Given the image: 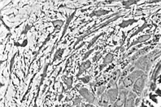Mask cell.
<instances>
[{
  "instance_id": "1",
  "label": "cell",
  "mask_w": 161,
  "mask_h": 107,
  "mask_svg": "<svg viewBox=\"0 0 161 107\" xmlns=\"http://www.w3.org/2000/svg\"><path fill=\"white\" fill-rule=\"evenodd\" d=\"M122 16L121 15H119V16H117V17H113V18H111L109 19V20H107L106 22H104V23H101L98 26H96V27H94V29L93 30H90V29H91V28H93V27H91V28H90V29H88V30L86 32V33H84L83 34H82V36H79V37H77V42H75V44H74V46H73V48H76V46H77V44H79L80 42H82V40L85 39L86 37H87L89 35H90V34H92L93 33H94V32H97V31L99 29V28H104V27H106V26L107 25H109L110 24L112 23L113 21H116L118 19L120 18H121Z\"/></svg>"
},
{
  "instance_id": "2",
  "label": "cell",
  "mask_w": 161,
  "mask_h": 107,
  "mask_svg": "<svg viewBox=\"0 0 161 107\" xmlns=\"http://www.w3.org/2000/svg\"><path fill=\"white\" fill-rule=\"evenodd\" d=\"M144 74H146V73H145L143 71L139 70V69H138V70L133 71V72H131L130 74L128 75L127 76L125 77L124 79H123V80H121V85L124 87V88H125V89H128L129 87L133 86V84L136 82V80H137L139 77L143 76Z\"/></svg>"
},
{
  "instance_id": "3",
  "label": "cell",
  "mask_w": 161,
  "mask_h": 107,
  "mask_svg": "<svg viewBox=\"0 0 161 107\" xmlns=\"http://www.w3.org/2000/svg\"><path fill=\"white\" fill-rule=\"evenodd\" d=\"M120 89V93H119V97L117 98V100L116 101V102L112 105V107H122L124 105L125 102V100L127 97L128 95V89H125L124 87L122 86L121 84L120 85L119 87Z\"/></svg>"
},
{
  "instance_id": "4",
  "label": "cell",
  "mask_w": 161,
  "mask_h": 107,
  "mask_svg": "<svg viewBox=\"0 0 161 107\" xmlns=\"http://www.w3.org/2000/svg\"><path fill=\"white\" fill-rule=\"evenodd\" d=\"M147 76L144 74L141 77H139L136 82L133 85V92L137 95L140 96L143 93V89H144L145 84H146V80H147Z\"/></svg>"
},
{
  "instance_id": "5",
  "label": "cell",
  "mask_w": 161,
  "mask_h": 107,
  "mask_svg": "<svg viewBox=\"0 0 161 107\" xmlns=\"http://www.w3.org/2000/svg\"><path fill=\"white\" fill-rule=\"evenodd\" d=\"M78 92H79V94L81 95V97L86 101H87L90 104H94L95 102V97L88 89H86V88H81Z\"/></svg>"
},
{
  "instance_id": "6",
  "label": "cell",
  "mask_w": 161,
  "mask_h": 107,
  "mask_svg": "<svg viewBox=\"0 0 161 107\" xmlns=\"http://www.w3.org/2000/svg\"><path fill=\"white\" fill-rule=\"evenodd\" d=\"M107 95H108V98L110 99V101H111V104H114L116 102V101L117 100V98L119 97V93H120V89L119 87H117V88H111V89H108L107 91Z\"/></svg>"
},
{
  "instance_id": "7",
  "label": "cell",
  "mask_w": 161,
  "mask_h": 107,
  "mask_svg": "<svg viewBox=\"0 0 161 107\" xmlns=\"http://www.w3.org/2000/svg\"><path fill=\"white\" fill-rule=\"evenodd\" d=\"M136 98H137V94H135L133 92H129L124 104V107H135Z\"/></svg>"
},
{
  "instance_id": "8",
  "label": "cell",
  "mask_w": 161,
  "mask_h": 107,
  "mask_svg": "<svg viewBox=\"0 0 161 107\" xmlns=\"http://www.w3.org/2000/svg\"><path fill=\"white\" fill-rule=\"evenodd\" d=\"M114 60V55L112 53H108L105 55V57L103 58V63L99 66V71H102L103 68H105L107 65H109L110 63H112Z\"/></svg>"
},
{
  "instance_id": "9",
  "label": "cell",
  "mask_w": 161,
  "mask_h": 107,
  "mask_svg": "<svg viewBox=\"0 0 161 107\" xmlns=\"http://www.w3.org/2000/svg\"><path fill=\"white\" fill-rule=\"evenodd\" d=\"M90 66H91L90 61V60L84 61V62L79 66V68H78L79 70H78V72H77V78H79V77L81 76H82V75L83 74L87 69H89V68H90Z\"/></svg>"
},
{
  "instance_id": "10",
  "label": "cell",
  "mask_w": 161,
  "mask_h": 107,
  "mask_svg": "<svg viewBox=\"0 0 161 107\" xmlns=\"http://www.w3.org/2000/svg\"><path fill=\"white\" fill-rule=\"evenodd\" d=\"M100 97V100L98 101V105L100 107H109V104L111 103V101H110L107 92L103 93Z\"/></svg>"
},
{
  "instance_id": "11",
  "label": "cell",
  "mask_w": 161,
  "mask_h": 107,
  "mask_svg": "<svg viewBox=\"0 0 161 107\" xmlns=\"http://www.w3.org/2000/svg\"><path fill=\"white\" fill-rule=\"evenodd\" d=\"M151 37V34H146V35H143V36H140V37H138L135 41H133V43H132L129 46H128V49H129L131 47L134 46L136 45L143 43V42H145L146 41H147V40H149Z\"/></svg>"
},
{
  "instance_id": "12",
  "label": "cell",
  "mask_w": 161,
  "mask_h": 107,
  "mask_svg": "<svg viewBox=\"0 0 161 107\" xmlns=\"http://www.w3.org/2000/svg\"><path fill=\"white\" fill-rule=\"evenodd\" d=\"M75 15H76V11H74V12H72V14L69 15V16L68 17V18H67V20H66L65 24H64V27H63V33H62V36H61L60 40H59V41H61V40L63 39V36L65 35L66 32H67V30H68V26H69V24H70L71 21L72 20V19L74 18Z\"/></svg>"
},
{
  "instance_id": "13",
  "label": "cell",
  "mask_w": 161,
  "mask_h": 107,
  "mask_svg": "<svg viewBox=\"0 0 161 107\" xmlns=\"http://www.w3.org/2000/svg\"><path fill=\"white\" fill-rule=\"evenodd\" d=\"M110 11L105 9H98V10H93L92 12L89 15L90 17H103L105 15L109 14Z\"/></svg>"
},
{
  "instance_id": "14",
  "label": "cell",
  "mask_w": 161,
  "mask_h": 107,
  "mask_svg": "<svg viewBox=\"0 0 161 107\" xmlns=\"http://www.w3.org/2000/svg\"><path fill=\"white\" fill-rule=\"evenodd\" d=\"M138 21V20H135V19H128V20H123L122 22H121V23L118 24V26H119L120 28H127V27H128V26L133 24L134 23H137Z\"/></svg>"
},
{
  "instance_id": "15",
  "label": "cell",
  "mask_w": 161,
  "mask_h": 107,
  "mask_svg": "<svg viewBox=\"0 0 161 107\" xmlns=\"http://www.w3.org/2000/svg\"><path fill=\"white\" fill-rule=\"evenodd\" d=\"M148 50H149V47H145V48H143V49L138 50L137 53L133 54V57H132V58H131V60L134 61V60H136V59H138V58H140L141 56L145 55V54L148 51Z\"/></svg>"
},
{
  "instance_id": "16",
  "label": "cell",
  "mask_w": 161,
  "mask_h": 107,
  "mask_svg": "<svg viewBox=\"0 0 161 107\" xmlns=\"http://www.w3.org/2000/svg\"><path fill=\"white\" fill-rule=\"evenodd\" d=\"M161 72V61L159 62L158 64L156 65L155 68V71L153 72V75H152L151 76V80L153 82L155 81V79H157V77L159 76V75L160 74Z\"/></svg>"
},
{
  "instance_id": "17",
  "label": "cell",
  "mask_w": 161,
  "mask_h": 107,
  "mask_svg": "<svg viewBox=\"0 0 161 107\" xmlns=\"http://www.w3.org/2000/svg\"><path fill=\"white\" fill-rule=\"evenodd\" d=\"M52 23L54 26V30L56 31L59 30L61 28V27L65 24L62 20H55L52 21Z\"/></svg>"
},
{
  "instance_id": "18",
  "label": "cell",
  "mask_w": 161,
  "mask_h": 107,
  "mask_svg": "<svg viewBox=\"0 0 161 107\" xmlns=\"http://www.w3.org/2000/svg\"><path fill=\"white\" fill-rule=\"evenodd\" d=\"M63 53H64V49H63V48H59V49L56 51L55 54H54V58H53V60H52V63L56 62V60H59V59L62 58Z\"/></svg>"
},
{
  "instance_id": "19",
  "label": "cell",
  "mask_w": 161,
  "mask_h": 107,
  "mask_svg": "<svg viewBox=\"0 0 161 107\" xmlns=\"http://www.w3.org/2000/svg\"><path fill=\"white\" fill-rule=\"evenodd\" d=\"M63 83L66 84L67 86V89L69 90V89H72V83H73V76H63Z\"/></svg>"
},
{
  "instance_id": "20",
  "label": "cell",
  "mask_w": 161,
  "mask_h": 107,
  "mask_svg": "<svg viewBox=\"0 0 161 107\" xmlns=\"http://www.w3.org/2000/svg\"><path fill=\"white\" fill-rule=\"evenodd\" d=\"M139 0H127V1H121L122 6H124L125 9H128L132 5L137 4Z\"/></svg>"
},
{
  "instance_id": "21",
  "label": "cell",
  "mask_w": 161,
  "mask_h": 107,
  "mask_svg": "<svg viewBox=\"0 0 161 107\" xmlns=\"http://www.w3.org/2000/svg\"><path fill=\"white\" fill-rule=\"evenodd\" d=\"M148 27H149V24H147V22H144L143 25L141 26V27H139V28H138V29H137V30H136L135 32H134V33H133V34H132V35L130 36V37H129V39H130V38H132V37L137 36L138 34V33H141V32H143V31L144 30L145 28H148Z\"/></svg>"
},
{
  "instance_id": "22",
  "label": "cell",
  "mask_w": 161,
  "mask_h": 107,
  "mask_svg": "<svg viewBox=\"0 0 161 107\" xmlns=\"http://www.w3.org/2000/svg\"><path fill=\"white\" fill-rule=\"evenodd\" d=\"M55 32H56V30H54L53 29V31H52V33H50L49 34H48V36H47V38H46V39H45V41L43 42H42V46H41L39 47V50H37V52H36V56L37 55V54H38L40 53V51H41V50H42V48H43V46H44L45 45H47V43L48 42H49L50 40H51V37H52V34H53L54 33H55Z\"/></svg>"
},
{
  "instance_id": "23",
  "label": "cell",
  "mask_w": 161,
  "mask_h": 107,
  "mask_svg": "<svg viewBox=\"0 0 161 107\" xmlns=\"http://www.w3.org/2000/svg\"><path fill=\"white\" fill-rule=\"evenodd\" d=\"M104 34H105V33H101L100 34H98V35L95 36V37H94L93 39L91 40L90 42L89 45H88V46H87L86 49L88 50H90V49L91 47L93 46L95 44V42H97V40H98V38H99V37H102V36H103V35H104Z\"/></svg>"
},
{
  "instance_id": "24",
  "label": "cell",
  "mask_w": 161,
  "mask_h": 107,
  "mask_svg": "<svg viewBox=\"0 0 161 107\" xmlns=\"http://www.w3.org/2000/svg\"><path fill=\"white\" fill-rule=\"evenodd\" d=\"M49 65H50V63H47V64L45 65L44 70H43V73H42V77H41V81H40V84H39V86H38V89H40V88H41V86H42V84H43V80H44L45 77L47 76V68H48Z\"/></svg>"
},
{
  "instance_id": "25",
  "label": "cell",
  "mask_w": 161,
  "mask_h": 107,
  "mask_svg": "<svg viewBox=\"0 0 161 107\" xmlns=\"http://www.w3.org/2000/svg\"><path fill=\"white\" fill-rule=\"evenodd\" d=\"M121 76V70L120 69H117V71H115L113 73H112V78L111 79L114 80V81H117L118 80L120 77Z\"/></svg>"
},
{
  "instance_id": "26",
  "label": "cell",
  "mask_w": 161,
  "mask_h": 107,
  "mask_svg": "<svg viewBox=\"0 0 161 107\" xmlns=\"http://www.w3.org/2000/svg\"><path fill=\"white\" fill-rule=\"evenodd\" d=\"M106 89H107V87L104 86V85H101V86L98 87V89H97V96L100 97L103 93H105Z\"/></svg>"
},
{
  "instance_id": "27",
  "label": "cell",
  "mask_w": 161,
  "mask_h": 107,
  "mask_svg": "<svg viewBox=\"0 0 161 107\" xmlns=\"http://www.w3.org/2000/svg\"><path fill=\"white\" fill-rule=\"evenodd\" d=\"M82 98H80V97H76V98L73 99V101H72V105L73 106H77V105H80V104H82Z\"/></svg>"
},
{
  "instance_id": "28",
  "label": "cell",
  "mask_w": 161,
  "mask_h": 107,
  "mask_svg": "<svg viewBox=\"0 0 161 107\" xmlns=\"http://www.w3.org/2000/svg\"><path fill=\"white\" fill-rule=\"evenodd\" d=\"M95 49H96V48H95ZM95 49H91V50H88V51H87L86 53L85 54L84 56L82 57V61H86L87 58H89L90 55H91V54L93 53V52L94 51V50H95Z\"/></svg>"
},
{
  "instance_id": "29",
  "label": "cell",
  "mask_w": 161,
  "mask_h": 107,
  "mask_svg": "<svg viewBox=\"0 0 161 107\" xmlns=\"http://www.w3.org/2000/svg\"><path fill=\"white\" fill-rule=\"evenodd\" d=\"M16 55H17V53H15L14 54H13V56H12V59H11V63H10V74H12V70H13V65H14V63H15V58H16Z\"/></svg>"
},
{
  "instance_id": "30",
  "label": "cell",
  "mask_w": 161,
  "mask_h": 107,
  "mask_svg": "<svg viewBox=\"0 0 161 107\" xmlns=\"http://www.w3.org/2000/svg\"><path fill=\"white\" fill-rule=\"evenodd\" d=\"M31 28H32V26H30L29 24H27L25 25V28L23 29V31L21 32V35L23 36L24 34H25V35H26V34H27V33H28L29 31L30 30Z\"/></svg>"
},
{
  "instance_id": "31",
  "label": "cell",
  "mask_w": 161,
  "mask_h": 107,
  "mask_svg": "<svg viewBox=\"0 0 161 107\" xmlns=\"http://www.w3.org/2000/svg\"><path fill=\"white\" fill-rule=\"evenodd\" d=\"M102 58V55H101V52L98 51L96 53V54L92 58V61H93V63H96V62H98L100 58Z\"/></svg>"
},
{
  "instance_id": "32",
  "label": "cell",
  "mask_w": 161,
  "mask_h": 107,
  "mask_svg": "<svg viewBox=\"0 0 161 107\" xmlns=\"http://www.w3.org/2000/svg\"><path fill=\"white\" fill-rule=\"evenodd\" d=\"M79 79L81 81H82L84 84H88L90 80V76H86L83 78H79Z\"/></svg>"
},
{
  "instance_id": "33",
  "label": "cell",
  "mask_w": 161,
  "mask_h": 107,
  "mask_svg": "<svg viewBox=\"0 0 161 107\" xmlns=\"http://www.w3.org/2000/svg\"><path fill=\"white\" fill-rule=\"evenodd\" d=\"M28 44V39H25L23 41V43L22 44H20V43H17V42H15V46H20V47H25L27 46Z\"/></svg>"
},
{
  "instance_id": "34",
  "label": "cell",
  "mask_w": 161,
  "mask_h": 107,
  "mask_svg": "<svg viewBox=\"0 0 161 107\" xmlns=\"http://www.w3.org/2000/svg\"><path fill=\"white\" fill-rule=\"evenodd\" d=\"M155 88H156L155 83V82H151V90L154 91L155 89Z\"/></svg>"
},
{
  "instance_id": "35",
  "label": "cell",
  "mask_w": 161,
  "mask_h": 107,
  "mask_svg": "<svg viewBox=\"0 0 161 107\" xmlns=\"http://www.w3.org/2000/svg\"><path fill=\"white\" fill-rule=\"evenodd\" d=\"M161 0H155V1H147V3H156V2H160Z\"/></svg>"
},
{
  "instance_id": "36",
  "label": "cell",
  "mask_w": 161,
  "mask_h": 107,
  "mask_svg": "<svg viewBox=\"0 0 161 107\" xmlns=\"http://www.w3.org/2000/svg\"><path fill=\"white\" fill-rule=\"evenodd\" d=\"M1 21H2V25L4 26L5 28H7V30L9 31V30H10V28H9V27H8V26H7V24H5V23H4V22H3V20H2V19H1Z\"/></svg>"
},
{
  "instance_id": "37",
  "label": "cell",
  "mask_w": 161,
  "mask_h": 107,
  "mask_svg": "<svg viewBox=\"0 0 161 107\" xmlns=\"http://www.w3.org/2000/svg\"><path fill=\"white\" fill-rule=\"evenodd\" d=\"M85 107H96L95 105H94L93 104H90V103H88V104H86V105H84Z\"/></svg>"
},
{
  "instance_id": "38",
  "label": "cell",
  "mask_w": 161,
  "mask_h": 107,
  "mask_svg": "<svg viewBox=\"0 0 161 107\" xmlns=\"http://www.w3.org/2000/svg\"><path fill=\"white\" fill-rule=\"evenodd\" d=\"M141 107H147V106H146V105H145L144 104H143V105H142V106H141Z\"/></svg>"
},
{
  "instance_id": "39",
  "label": "cell",
  "mask_w": 161,
  "mask_h": 107,
  "mask_svg": "<svg viewBox=\"0 0 161 107\" xmlns=\"http://www.w3.org/2000/svg\"><path fill=\"white\" fill-rule=\"evenodd\" d=\"M74 107H80V105H77V106H74Z\"/></svg>"
}]
</instances>
